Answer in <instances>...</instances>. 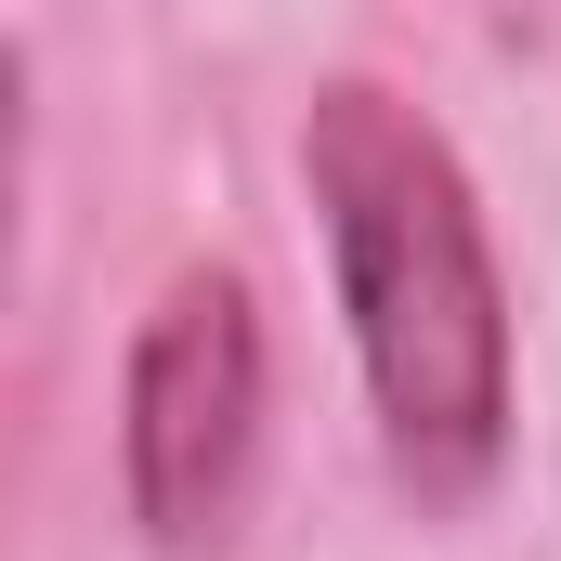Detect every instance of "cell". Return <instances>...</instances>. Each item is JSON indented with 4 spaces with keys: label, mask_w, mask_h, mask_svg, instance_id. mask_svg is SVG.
Returning <instances> with one entry per match:
<instances>
[{
    "label": "cell",
    "mask_w": 561,
    "mask_h": 561,
    "mask_svg": "<svg viewBox=\"0 0 561 561\" xmlns=\"http://www.w3.org/2000/svg\"><path fill=\"white\" fill-rule=\"evenodd\" d=\"M300 183L327 222V275H340V327H353L392 483L419 510H470L523 419V340H510V275H496L470 157L405 92L327 79L300 118Z\"/></svg>",
    "instance_id": "cell-1"
},
{
    "label": "cell",
    "mask_w": 561,
    "mask_h": 561,
    "mask_svg": "<svg viewBox=\"0 0 561 561\" xmlns=\"http://www.w3.org/2000/svg\"><path fill=\"white\" fill-rule=\"evenodd\" d=\"M262 405H275V353H262V300L236 262H183L131 327L118 366V483H131L144 549L209 561L249 523L262 483Z\"/></svg>",
    "instance_id": "cell-2"
}]
</instances>
